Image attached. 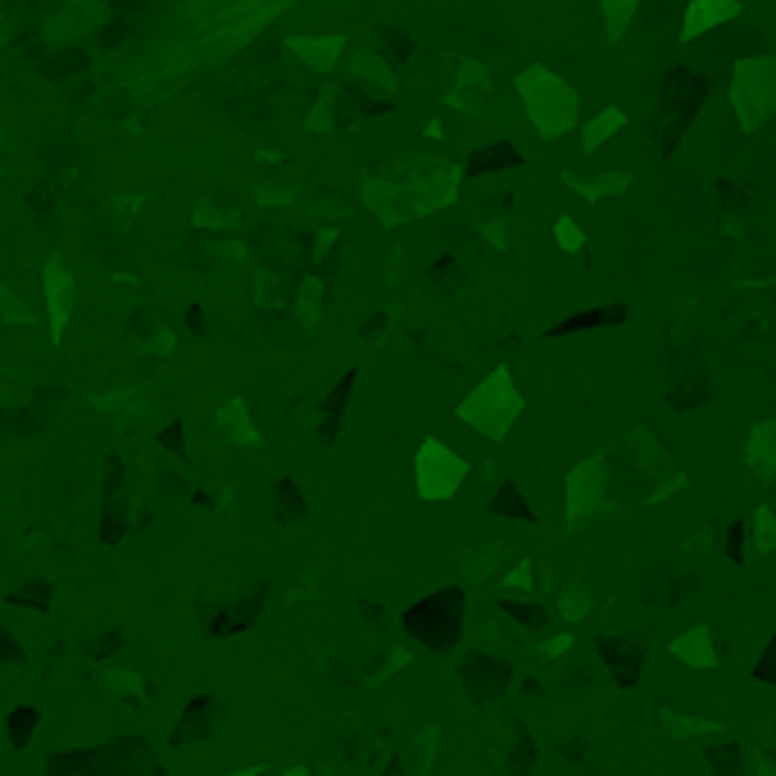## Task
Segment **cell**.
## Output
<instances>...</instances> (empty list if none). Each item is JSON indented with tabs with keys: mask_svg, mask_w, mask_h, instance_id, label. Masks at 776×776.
Segmentation results:
<instances>
[{
	"mask_svg": "<svg viewBox=\"0 0 776 776\" xmlns=\"http://www.w3.org/2000/svg\"><path fill=\"white\" fill-rule=\"evenodd\" d=\"M463 168L445 155H395L364 173V209L382 227H404L418 218H432L459 200Z\"/></svg>",
	"mask_w": 776,
	"mask_h": 776,
	"instance_id": "1",
	"label": "cell"
},
{
	"mask_svg": "<svg viewBox=\"0 0 776 776\" xmlns=\"http://www.w3.org/2000/svg\"><path fill=\"white\" fill-rule=\"evenodd\" d=\"M513 91H518L522 109H527V123L536 128L541 141L568 137L581 123V91L563 73H554L550 64H527L513 78Z\"/></svg>",
	"mask_w": 776,
	"mask_h": 776,
	"instance_id": "2",
	"label": "cell"
},
{
	"mask_svg": "<svg viewBox=\"0 0 776 776\" xmlns=\"http://www.w3.org/2000/svg\"><path fill=\"white\" fill-rule=\"evenodd\" d=\"M522 413H527V400H522L518 377H513L509 364H495L482 382L454 404V418L463 427H472L477 436H486V441H504L518 427Z\"/></svg>",
	"mask_w": 776,
	"mask_h": 776,
	"instance_id": "3",
	"label": "cell"
},
{
	"mask_svg": "<svg viewBox=\"0 0 776 776\" xmlns=\"http://www.w3.org/2000/svg\"><path fill=\"white\" fill-rule=\"evenodd\" d=\"M731 109L736 128L758 132L776 114V55H745L731 69Z\"/></svg>",
	"mask_w": 776,
	"mask_h": 776,
	"instance_id": "4",
	"label": "cell"
},
{
	"mask_svg": "<svg viewBox=\"0 0 776 776\" xmlns=\"http://www.w3.org/2000/svg\"><path fill=\"white\" fill-rule=\"evenodd\" d=\"M468 472H472V463L459 450H450L441 436H427L413 450V491H418L423 504H450L463 491Z\"/></svg>",
	"mask_w": 776,
	"mask_h": 776,
	"instance_id": "5",
	"label": "cell"
},
{
	"mask_svg": "<svg viewBox=\"0 0 776 776\" xmlns=\"http://www.w3.org/2000/svg\"><path fill=\"white\" fill-rule=\"evenodd\" d=\"M609 491H613L609 454H586V459L563 477V527L581 531L604 504H609Z\"/></svg>",
	"mask_w": 776,
	"mask_h": 776,
	"instance_id": "6",
	"label": "cell"
},
{
	"mask_svg": "<svg viewBox=\"0 0 776 776\" xmlns=\"http://www.w3.org/2000/svg\"><path fill=\"white\" fill-rule=\"evenodd\" d=\"M41 305H46L50 341L64 345L69 323H73V309H78V277H73V268L64 264V255H46V264H41Z\"/></svg>",
	"mask_w": 776,
	"mask_h": 776,
	"instance_id": "7",
	"label": "cell"
},
{
	"mask_svg": "<svg viewBox=\"0 0 776 776\" xmlns=\"http://www.w3.org/2000/svg\"><path fill=\"white\" fill-rule=\"evenodd\" d=\"M286 50H291L309 73L327 78V73L341 69L345 50H350V37H345V32H327V37H286Z\"/></svg>",
	"mask_w": 776,
	"mask_h": 776,
	"instance_id": "8",
	"label": "cell"
},
{
	"mask_svg": "<svg viewBox=\"0 0 776 776\" xmlns=\"http://www.w3.org/2000/svg\"><path fill=\"white\" fill-rule=\"evenodd\" d=\"M214 432L223 436L227 445H241V450H259L264 436H259V423H255V409H250L246 395H232L214 409Z\"/></svg>",
	"mask_w": 776,
	"mask_h": 776,
	"instance_id": "9",
	"label": "cell"
},
{
	"mask_svg": "<svg viewBox=\"0 0 776 776\" xmlns=\"http://www.w3.org/2000/svg\"><path fill=\"white\" fill-rule=\"evenodd\" d=\"M668 654L690 672H713L718 668V640H713V627H708V622L686 627L681 636H672Z\"/></svg>",
	"mask_w": 776,
	"mask_h": 776,
	"instance_id": "10",
	"label": "cell"
},
{
	"mask_svg": "<svg viewBox=\"0 0 776 776\" xmlns=\"http://www.w3.org/2000/svg\"><path fill=\"white\" fill-rule=\"evenodd\" d=\"M454 91L445 96V105L450 109H463V114H482L486 96H491V73H486V64H477V59H459L454 64Z\"/></svg>",
	"mask_w": 776,
	"mask_h": 776,
	"instance_id": "11",
	"label": "cell"
},
{
	"mask_svg": "<svg viewBox=\"0 0 776 776\" xmlns=\"http://www.w3.org/2000/svg\"><path fill=\"white\" fill-rule=\"evenodd\" d=\"M740 19V0H690L686 14H681V41H699L708 37L713 28H722V23Z\"/></svg>",
	"mask_w": 776,
	"mask_h": 776,
	"instance_id": "12",
	"label": "cell"
},
{
	"mask_svg": "<svg viewBox=\"0 0 776 776\" xmlns=\"http://www.w3.org/2000/svg\"><path fill=\"white\" fill-rule=\"evenodd\" d=\"M745 468L754 472L758 482H776V418L749 427L745 436Z\"/></svg>",
	"mask_w": 776,
	"mask_h": 776,
	"instance_id": "13",
	"label": "cell"
},
{
	"mask_svg": "<svg viewBox=\"0 0 776 776\" xmlns=\"http://www.w3.org/2000/svg\"><path fill=\"white\" fill-rule=\"evenodd\" d=\"M563 182H568V187L577 191L581 200H590V205H600V200H609V196H627L636 177H631V173H622V168H609V173H595V177L563 173Z\"/></svg>",
	"mask_w": 776,
	"mask_h": 776,
	"instance_id": "14",
	"label": "cell"
},
{
	"mask_svg": "<svg viewBox=\"0 0 776 776\" xmlns=\"http://www.w3.org/2000/svg\"><path fill=\"white\" fill-rule=\"evenodd\" d=\"M105 19H109L105 5H82V0H73V5H64V10L50 14V37H59V41L82 37V32H91Z\"/></svg>",
	"mask_w": 776,
	"mask_h": 776,
	"instance_id": "15",
	"label": "cell"
},
{
	"mask_svg": "<svg viewBox=\"0 0 776 776\" xmlns=\"http://www.w3.org/2000/svg\"><path fill=\"white\" fill-rule=\"evenodd\" d=\"M350 78H359L364 87L386 91V96H395V87H400V78H395L391 64H386L377 50H354L350 55Z\"/></svg>",
	"mask_w": 776,
	"mask_h": 776,
	"instance_id": "16",
	"label": "cell"
},
{
	"mask_svg": "<svg viewBox=\"0 0 776 776\" xmlns=\"http://www.w3.org/2000/svg\"><path fill=\"white\" fill-rule=\"evenodd\" d=\"M622 128H627V109H622V105H604L600 114H595L586 128H581V150H590V155H595V150L609 146V141L618 137Z\"/></svg>",
	"mask_w": 776,
	"mask_h": 776,
	"instance_id": "17",
	"label": "cell"
},
{
	"mask_svg": "<svg viewBox=\"0 0 776 776\" xmlns=\"http://www.w3.org/2000/svg\"><path fill=\"white\" fill-rule=\"evenodd\" d=\"M590 609H595V590H590L586 577L568 581V586L559 590V622L563 627H577L581 618H590Z\"/></svg>",
	"mask_w": 776,
	"mask_h": 776,
	"instance_id": "18",
	"label": "cell"
},
{
	"mask_svg": "<svg viewBox=\"0 0 776 776\" xmlns=\"http://www.w3.org/2000/svg\"><path fill=\"white\" fill-rule=\"evenodd\" d=\"M504 541H486V545H477V550H463L459 554V568H463V581H486L495 568L504 563Z\"/></svg>",
	"mask_w": 776,
	"mask_h": 776,
	"instance_id": "19",
	"label": "cell"
},
{
	"mask_svg": "<svg viewBox=\"0 0 776 776\" xmlns=\"http://www.w3.org/2000/svg\"><path fill=\"white\" fill-rule=\"evenodd\" d=\"M640 5L636 0H600V19H604V41L609 46H618L622 37H627V28L636 23Z\"/></svg>",
	"mask_w": 776,
	"mask_h": 776,
	"instance_id": "20",
	"label": "cell"
},
{
	"mask_svg": "<svg viewBox=\"0 0 776 776\" xmlns=\"http://www.w3.org/2000/svg\"><path fill=\"white\" fill-rule=\"evenodd\" d=\"M105 690H109V699H118V704H141V699H146V681H141L137 668H109Z\"/></svg>",
	"mask_w": 776,
	"mask_h": 776,
	"instance_id": "21",
	"label": "cell"
},
{
	"mask_svg": "<svg viewBox=\"0 0 776 776\" xmlns=\"http://www.w3.org/2000/svg\"><path fill=\"white\" fill-rule=\"evenodd\" d=\"M663 736L672 740H690V736H713V731L722 727V722L713 718H695V713H663Z\"/></svg>",
	"mask_w": 776,
	"mask_h": 776,
	"instance_id": "22",
	"label": "cell"
},
{
	"mask_svg": "<svg viewBox=\"0 0 776 776\" xmlns=\"http://www.w3.org/2000/svg\"><path fill=\"white\" fill-rule=\"evenodd\" d=\"M0 323H10V327L37 323V305H28L23 291H14L10 282H0Z\"/></svg>",
	"mask_w": 776,
	"mask_h": 776,
	"instance_id": "23",
	"label": "cell"
},
{
	"mask_svg": "<svg viewBox=\"0 0 776 776\" xmlns=\"http://www.w3.org/2000/svg\"><path fill=\"white\" fill-rule=\"evenodd\" d=\"M749 541L758 554H776V513L767 504H758L754 518H749Z\"/></svg>",
	"mask_w": 776,
	"mask_h": 776,
	"instance_id": "24",
	"label": "cell"
},
{
	"mask_svg": "<svg viewBox=\"0 0 776 776\" xmlns=\"http://www.w3.org/2000/svg\"><path fill=\"white\" fill-rule=\"evenodd\" d=\"M554 246H559L563 255H581V250H586V232H581V223L572 214L554 218Z\"/></svg>",
	"mask_w": 776,
	"mask_h": 776,
	"instance_id": "25",
	"label": "cell"
},
{
	"mask_svg": "<svg viewBox=\"0 0 776 776\" xmlns=\"http://www.w3.org/2000/svg\"><path fill=\"white\" fill-rule=\"evenodd\" d=\"M500 590L504 595H531V590H536V563L522 559V563H513L509 572H500Z\"/></svg>",
	"mask_w": 776,
	"mask_h": 776,
	"instance_id": "26",
	"label": "cell"
},
{
	"mask_svg": "<svg viewBox=\"0 0 776 776\" xmlns=\"http://www.w3.org/2000/svg\"><path fill=\"white\" fill-rule=\"evenodd\" d=\"M336 123V91L327 87L323 96L314 100V109H309V118H305V132H327Z\"/></svg>",
	"mask_w": 776,
	"mask_h": 776,
	"instance_id": "27",
	"label": "cell"
},
{
	"mask_svg": "<svg viewBox=\"0 0 776 776\" xmlns=\"http://www.w3.org/2000/svg\"><path fill=\"white\" fill-rule=\"evenodd\" d=\"M295 309H300L305 323H318V309H323V282H318V277H305V282H300V300H295Z\"/></svg>",
	"mask_w": 776,
	"mask_h": 776,
	"instance_id": "28",
	"label": "cell"
},
{
	"mask_svg": "<svg viewBox=\"0 0 776 776\" xmlns=\"http://www.w3.org/2000/svg\"><path fill=\"white\" fill-rule=\"evenodd\" d=\"M273 495H277V504H282L277 513H282L286 522H300V518H305V495L295 491L291 482H277V486H273Z\"/></svg>",
	"mask_w": 776,
	"mask_h": 776,
	"instance_id": "29",
	"label": "cell"
},
{
	"mask_svg": "<svg viewBox=\"0 0 776 776\" xmlns=\"http://www.w3.org/2000/svg\"><path fill=\"white\" fill-rule=\"evenodd\" d=\"M482 236L495 250H509V218H491V223H482Z\"/></svg>",
	"mask_w": 776,
	"mask_h": 776,
	"instance_id": "30",
	"label": "cell"
},
{
	"mask_svg": "<svg viewBox=\"0 0 776 776\" xmlns=\"http://www.w3.org/2000/svg\"><path fill=\"white\" fill-rule=\"evenodd\" d=\"M436 745H441V727H427L423 736H418V749H423V776H432V754Z\"/></svg>",
	"mask_w": 776,
	"mask_h": 776,
	"instance_id": "31",
	"label": "cell"
},
{
	"mask_svg": "<svg viewBox=\"0 0 776 776\" xmlns=\"http://www.w3.org/2000/svg\"><path fill=\"white\" fill-rule=\"evenodd\" d=\"M409 663H413V654H409V649H404V645H395V649H391V659H386V668H382V672H377V677H373V681H386V677H391V672H400V668H409Z\"/></svg>",
	"mask_w": 776,
	"mask_h": 776,
	"instance_id": "32",
	"label": "cell"
},
{
	"mask_svg": "<svg viewBox=\"0 0 776 776\" xmlns=\"http://www.w3.org/2000/svg\"><path fill=\"white\" fill-rule=\"evenodd\" d=\"M10 722H14V749H23L28 745V722H37V713H32V708H19Z\"/></svg>",
	"mask_w": 776,
	"mask_h": 776,
	"instance_id": "33",
	"label": "cell"
},
{
	"mask_svg": "<svg viewBox=\"0 0 776 776\" xmlns=\"http://www.w3.org/2000/svg\"><path fill=\"white\" fill-rule=\"evenodd\" d=\"M572 649V631H563V636H554V640H545L541 645V659H563Z\"/></svg>",
	"mask_w": 776,
	"mask_h": 776,
	"instance_id": "34",
	"label": "cell"
},
{
	"mask_svg": "<svg viewBox=\"0 0 776 776\" xmlns=\"http://www.w3.org/2000/svg\"><path fill=\"white\" fill-rule=\"evenodd\" d=\"M291 196H295V182L291 187H255V200H264V205H282Z\"/></svg>",
	"mask_w": 776,
	"mask_h": 776,
	"instance_id": "35",
	"label": "cell"
},
{
	"mask_svg": "<svg viewBox=\"0 0 776 776\" xmlns=\"http://www.w3.org/2000/svg\"><path fill=\"white\" fill-rule=\"evenodd\" d=\"M332 246H336V227H327V232H318V236H314V259H323Z\"/></svg>",
	"mask_w": 776,
	"mask_h": 776,
	"instance_id": "36",
	"label": "cell"
},
{
	"mask_svg": "<svg viewBox=\"0 0 776 776\" xmlns=\"http://www.w3.org/2000/svg\"><path fill=\"white\" fill-rule=\"evenodd\" d=\"M218 776H264V763H246V767H232V772H218Z\"/></svg>",
	"mask_w": 776,
	"mask_h": 776,
	"instance_id": "37",
	"label": "cell"
},
{
	"mask_svg": "<svg viewBox=\"0 0 776 776\" xmlns=\"http://www.w3.org/2000/svg\"><path fill=\"white\" fill-rule=\"evenodd\" d=\"M708 545H713V531H699V536H690V545H686V550H708Z\"/></svg>",
	"mask_w": 776,
	"mask_h": 776,
	"instance_id": "38",
	"label": "cell"
},
{
	"mask_svg": "<svg viewBox=\"0 0 776 776\" xmlns=\"http://www.w3.org/2000/svg\"><path fill=\"white\" fill-rule=\"evenodd\" d=\"M758 776H776V758L758 754Z\"/></svg>",
	"mask_w": 776,
	"mask_h": 776,
	"instance_id": "39",
	"label": "cell"
},
{
	"mask_svg": "<svg viewBox=\"0 0 776 776\" xmlns=\"http://www.w3.org/2000/svg\"><path fill=\"white\" fill-rule=\"evenodd\" d=\"M445 137V128H441V118H432V123H427V141H441Z\"/></svg>",
	"mask_w": 776,
	"mask_h": 776,
	"instance_id": "40",
	"label": "cell"
},
{
	"mask_svg": "<svg viewBox=\"0 0 776 776\" xmlns=\"http://www.w3.org/2000/svg\"><path fill=\"white\" fill-rule=\"evenodd\" d=\"M282 776H314V767H305V763H291V767H286Z\"/></svg>",
	"mask_w": 776,
	"mask_h": 776,
	"instance_id": "41",
	"label": "cell"
},
{
	"mask_svg": "<svg viewBox=\"0 0 776 776\" xmlns=\"http://www.w3.org/2000/svg\"><path fill=\"white\" fill-rule=\"evenodd\" d=\"M0 522H5V509H0Z\"/></svg>",
	"mask_w": 776,
	"mask_h": 776,
	"instance_id": "42",
	"label": "cell"
}]
</instances>
